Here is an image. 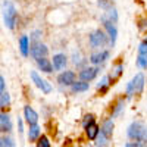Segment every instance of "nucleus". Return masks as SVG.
Returning a JSON list of instances; mask_svg holds the SVG:
<instances>
[{
    "instance_id": "f257e3e1",
    "label": "nucleus",
    "mask_w": 147,
    "mask_h": 147,
    "mask_svg": "<svg viewBox=\"0 0 147 147\" xmlns=\"http://www.w3.org/2000/svg\"><path fill=\"white\" fill-rule=\"evenodd\" d=\"M16 19H18V12L15 9V6L12 5L9 0H5L3 2V21L5 25L9 30H13L16 25Z\"/></svg>"
},
{
    "instance_id": "f03ea898",
    "label": "nucleus",
    "mask_w": 147,
    "mask_h": 147,
    "mask_svg": "<svg viewBox=\"0 0 147 147\" xmlns=\"http://www.w3.org/2000/svg\"><path fill=\"white\" fill-rule=\"evenodd\" d=\"M128 137L129 140H134V141H147V128L144 127L143 122H132V124L128 127Z\"/></svg>"
},
{
    "instance_id": "7ed1b4c3",
    "label": "nucleus",
    "mask_w": 147,
    "mask_h": 147,
    "mask_svg": "<svg viewBox=\"0 0 147 147\" xmlns=\"http://www.w3.org/2000/svg\"><path fill=\"white\" fill-rule=\"evenodd\" d=\"M144 84H146V78L141 72H138L128 84H127V97H132L134 94H141L144 90Z\"/></svg>"
},
{
    "instance_id": "20e7f679",
    "label": "nucleus",
    "mask_w": 147,
    "mask_h": 147,
    "mask_svg": "<svg viewBox=\"0 0 147 147\" xmlns=\"http://www.w3.org/2000/svg\"><path fill=\"white\" fill-rule=\"evenodd\" d=\"M88 43H90V47L91 49H102L107 43H110V40H109V35L103 30H96V31H93L90 34Z\"/></svg>"
},
{
    "instance_id": "39448f33",
    "label": "nucleus",
    "mask_w": 147,
    "mask_h": 147,
    "mask_svg": "<svg viewBox=\"0 0 147 147\" xmlns=\"http://www.w3.org/2000/svg\"><path fill=\"white\" fill-rule=\"evenodd\" d=\"M100 21H102V24H103L105 30L107 31V35H109L110 44L115 46L116 38H118V30H116V27H115V22H112L110 19H107V16H106V15H102Z\"/></svg>"
},
{
    "instance_id": "423d86ee",
    "label": "nucleus",
    "mask_w": 147,
    "mask_h": 147,
    "mask_svg": "<svg viewBox=\"0 0 147 147\" xmlns=\"http://www.w3.org/2000/svg\"><path fill=\"white\" fill-rule=\"evenodd\" d=\"M31 80H32V82L35 84V87L41 90V93H44V94H50V93H52V85L49 84L44 78H41L35 71L31 72Z\"/></svg>"
},
{
    "instance_id": "0eeeda50",
    "label": "nucleus",
    "mask_w": 147,
    "mask_h": 147,
    "mask_svg": "<svg viewBox=\"0 0 147 147\" xmlns=\"http://www.w3.org/2000/svg\"><path fill=\"white\" fill-rule=\"evenodd\" d=\"M30 55H31L35 60L40 59V57H47V55H49V47H47L46 44H43L41 41L32 43V44H31V52H30Z\"/></svg>"
},
{
    "instance_id": "6e6552de",
    "label": "nucleus",
    "mask_w": 147,
    "mask_h": 147,
    "mask_svg": "<svg viewBox=\"0 0 147 147\" xmlns=\"http://www.w3.org/2000/svg\"><path fill=\"white\" fill-rule=\"evenodd\" d=\"M99 66H85V68H82L81 71H80V78L82 80V81H91V80H94L96 77H97V74H99Z\"/></svg>"
},
{
    "instance_id": "1a4fd4ad",
    "label": "nucleus",
    "mask_w": 147,
    "mask_h": 147,
    "mask_svg": "<svg viewBox=\"0 0 147 147\" xmlns=\"http://www.w3.org/2000/svg\"><path fill=\"white\" fill-rule=\"evenodd\" d=\"M57 82L60 85H65V87H71V85L75 82V72L74 71H63L59 74L57 77Z\"/></svg>"
},
{
    "instance_id": "9d476101",
    "label": "nucleus",
    "mask_w": 147,
    "mask_h": 147,
    "mask_svg": "<svg viewBox=\"0 0 147 147\" xmlns=\"http://www.w3.org/2000/svg\"><path fill=\"white\" fill-rule=\"evenodd\" d=\"M109 56H110L109 50L94 52V53H91V56H90V62H91L94 66H99V65H103V63L106 62V60L109 59Z\"/></svg>"
},
{
    "instance_id": "9b49d317",
    "label": "nucleus",
    "mask_w": 147,
    "mask_h": 147,
    "mask_svg": "<svg viewBox=\"0 0 147 147\" xmlns=\"http://www.w3.org/2000/svg\"><path fill=\"white\" fill-rule=\"evenodd\" d=\"M24 118H25L28 125H35L37 122H38V113H37L31 106L24 107Z\"/></svg>"
},
{
    "instance_id": "f8f14e48",
    "label": "nucleus",
    "mask_w": 147,
    "mask_h": 147,
    "mask_svg": "<svg viewBox=\"0 0 147 147\" xmlns=\"http://www.w3.org/2000/svg\"><path fill=\"white\" fill-rule=\"evenodd\" d=\"M52 63H53L55 71H62V69H65V66L68 63V57L65 56V53H56V55H53Z\"/></svg>"
},
{
    "instance_id": "ddd939ff",
    "label": "nucleus",
    "mask_w": 147,
    "mask_h": 147,
    "mask_svg": "<svg viewBox=\"0 0 147 147\" xmlns=\"http://www.w3.org/2000/svg\"><path fill=\"white\" fill-rule=\"evenodd\" d=\"M35 62H37V66H38V69H40L41 72L52 74L53 69H55V68H53V63H52L47 57H40V59H37Z\"/></svg>"
},
{
    "instance_id": "4468645a",
    "label": "nucleus",
    "mask_w": 147,
    "mask_h": 147,
    "mask_svg": "<svg viewBox=\"0 0 147 147\" xmlns=\"http://www.w3.org/2000/svg\"><path fill=\"white\" fill-rule=\"evenodd\" d=\"M30 41H31V38H28V35H21V38H19V50H21V55L24 57H27L30 55V52H31Z\"/></svg>"
},
{
    "instance_id": "2eb2a0df",
    "label": "nucleus",
    "mask_w": 147,
    "mask_h": 147,
    "mask_svg": "<svg viewBox=\"0 0 147 147\" xmlns=\"http://www.w3.org/2000/svg\"><path fill=\"white\" fill-rule=\"evenodd\" d=\"M0 131L2 132H10L12 131V122H10V116L5 112H2L0 115Z\"/></svg>"
},
{
    "instance_id": "dca6fc26",
    "label": "nucleus",
    "mask_w": 147,
    "mask_h": 147,
    "mask_svg": "<svg viewBox=\"0 0 147 147\" xmlns=\"http://www.w3.org/2000/svg\"><path fill=\"white\" fill-rule=\"evenodd\" d=\"M88 88H90V84L87 81H82V80L75 81V82L71 85V90L74 93H82V91H87Z\"/></svg>"
},
{
    "instance_id": "f3484780",
    "label": "nucleus",
    "mask_w": 147,
    "mask_h": 147,
    "mask_svg": "<svg viewBox=\"0 0 147 147\" xmlns=\"http://www.w3.org/2000/svg\"><path fill=\"white\" fill-rule=\"evenodd\" d=\"M85 134H87V137H88V140H96L97 137H99V134H100V128H99V125L96 124H91L90 127H87L85 128Z\"/></svg>"
},
{
    "instance_id": "a211bd4d",
    "label": "nucleus",
    "mask_w": 147,
    "mask_h": 147,
    "mask_svg": "<svg viewBox=\"0 0 147 147\" xmlns=\"http://www.w3.org/2000/svg\"><path fill=\"white\" fill-rule=\"evenodd\" d=\"M113 127H115V124H113V119H106V121L103 122V125H102L100 131L105 134V136L110 137V136H112V132H113Z\"/></svg>"
},
{
    "instance_id": "6ab92c4d",
    "label": "nucleus",
    "mask_w": 147,
    "mask_h": 147,
    "mask_svg": "<svg viewBox=\"0 0 147 147\" xmlns=\"http://www.w3.org/2000/svg\"><path fill=\"white\" fill-rule=\"evenodd\" d=\"M110 78H109V75H105L100 81H99V84H97V90H99L102 94H105L106 91H107V88L110 87Z\"/></svg>"
},
{
    "instance_id": "aec40b11",
    "label": "nucleus",
    "mask_w": 147,
    "mask_h": 147,
    "mask_svg": "<svg viewBox=\"0 0 147 147\" xmlns=\"http://www.w3.org/2000/svg\"><path fill=\"white\" fill-rule=\"evenodd\" d=\"M40 138V127L38 125H30V129H28V140L30 141H37Z\"/></svg>"
},
{
    "instance_id": "412c9836",
    "label": "nucleus",
    "mask_w": 147,
    "mask_h": 147,
    "mask_svg": "<svg viewBox=\"0 0 147 147\" xmlns=\"http://www.w3.org/2000/svg\"><path fill=\"white\" fill-rule=\"evenodd\" d=\"M122 71H124V65H122V63H118V65H115V66H113V69H112V74L109 75V78H110V82L113 84V80H118V78L122 75Z\"/></svg>"
},
{
    "instance_id": "4be33fe9",
    "label": "nucleus",
    "mask_w": 147,
    "mask_h": 147,
    "mask_svg": "<svg viewBox=\"0 0 147 147\" xmlns=\"http://www.w3.org/2000/svg\"><path fill=\"white\" fill-rule=\"evenodd\" d=\"M96 140H97V141H96V147H107V144H109V137L105 136L102 131H100L99 137H97Z\"/></svg>"
},
{
    "instance_id": "5701e85b",
    "label": "nucleus",
    "mask_w": 147,
    "mask_h": 147,
    "mask_svg": "<svg viewBox=\"0 0 147 147\" xmlns=\"http://www.w3.org/2000/svg\"><path fill=\"white\" fill-rule=\"evenodd\" d=\"M9 103H10V96H9V93H7V91L0 93V107H2V110H3L6 106H9Z\"/></svg>"
},
{
    "instance_id": "b1692460",
    "label": "nucleus",
    "mask_w": 147,
    "mask_h": 147,
    "mask_svg": "<svg viewBox=\"0 0 147 147\" xmlns=\"http://www.w3.org/2000/svg\"><path fill=\"white\" fill-rule=\"evenodd\" d=\"M137 66L141 68V69H147V55L138 53V56H137Z\"/></svg>"
},
{
    "instance_id": "393cba45",
    "label": "nucleus",
    "mask_w": 147,
    "mask_h": 147,
    "mask_svg": "<svg viewBox=\"0 0 147 147\" xmlns=\"http://www.w3.org/2000/svg\"><path fill=\"white\" fill-rule=\"evenodd\" d=\"M94 121H96L94 115H91V113L85 115V116H84V119H82V127H84V129L87 128V127H90L91 124H94Z\"/></svg>"
},
{
    "instance_id": "a878e982",
    "label": "nucleus",
    "mask_w": 147,
    "mask_h": 147,
    "mask_svg": "<svg viewBox=\"0 0 147 147\" xmlns=\"http://www.w3.org/2000/svg\"><path fill=\"white\" fill-rule=\"evenodd\" d=\"M0 147H15V141L10 137H2V140H0Z\"/></svg>"
},
{
    "instance_id": "bb28decb",
    "label": "nucleus",
    "mask_w": 147,
    "mask_h": 147,
    "mask_svg": "<svg viewBox=\"0 0 147 147\" xmlns=\"http://www.w3.org/2000/svg\"><path fill=\"white\" fill-rule=\"evenodd\" d=\"M106 16H107V19H110L112 22H116L118 21V12H116V9H113V7H110L109 10H107V13H106Z\"/></svg>"
},
{
    "instance_id": "cd10ccee",
    "label": "nucleus",
    "mask_w": 147,
    "mask_h": 147,
    "mask_svg": "<svg viewBox=\"0 0 147 147\" xmlns=\"http://www.w3.org/2000/svg\"><path fill=\"white\" fill-rule=\"evenodd\" d=\"M37 147H52V146H50V141H49V138L46 136H41L38 138V141H37Z\"/></svg>"
},
{
    "instance_id": "c85d7f7f",
    "label": "nucleus",
    "mask_w": 147,
    "mask_h": 147,
    "mask_svg": "<svg viewBox=\"0 0 147 147\" xmlns=\"http://www.w3.org/2000/svg\"><path fill=\"white\" fill-rule=\"evenodd\" d=\"M97 5L105 10H109L112 7V0H97Z\"/></svg>"
},
{
    "instance_id": "c756f323",
    "label": "nucleus",
    "mask_w": 147,
    "mask_h": 147,
    "mask_svg": "<svg viewBox=\"0 0 147 147\" xmlns=\"http://www.w3.org/2000/svg\"><path fill=\"white\" fill-rule=\"evenodd\" d=\"M125 147H147V141H128Z\"/></svg>"
},
{
    "instance_id": "7c9ffc66",
    "label": "nucleus",
    "mask_w": 147,
    "mask_h": 147,
    "mask_svg": "<svg viewBox=\"0 0 147 147\" xmlns=\"http://www.w3.org/2000/svg\"><path fill=\"white\" fill-rule=\"evenodd\" d=\"M122 109H124V100H119V102L116 103L115 109H113V112H112V116H118V115L121 113Z\"/></svg>"
},
{
    "instance_id": "2f4dec72",
    "label": "nucleus",
    "mask_w": 147,
    "mask_h": 147,
    "mask_svg": "<svg viewBox=\"0 0 147 147\" xmlns=\"http://www.w3.org/2000/svg\"><path fill=\"white\" fill-rule=\"evenodd\" d=\"M40 37H41V31H34L31 35H30V38H31V41L32 43H38V40H40Z\"/></svg>"
},
{
    "instance_id": "473e14b6",
    "label": "nucleus",
    "mask_w": 147,
    "mask_h": 147,
    "mask_svg": "<svg viewBox=\"0 0 147 147\" xmlns=\"http://www.w3.org/2000/svg\"><path fill=\"white\" fill-rule=\"evenodd\" d=\"M138 53L141 55H147V40H143L138 46Z\"/></svg>"
},
{
    "instance_id": "72a5a7b5",
    "label": "nucleus",
    "mask_w": 147,
    "mask_h": 147,
    "mask_svg": "<svg viewBox=\"0 0 147 147\" xmlns=\"http://www.w3.org/2000/svg\"><path fill=\"white\" fill-rule=\"evenodd\" d=\"M72 62L75 63V65H80L81 63V55H80V52H74L72 53Z\"/></svg>"
},
{
    "instance_id": "f704fd0d",
    "label": "nucleus",
    "mask_w": 147,
    "mask_h": 147,
    "mask_svg": "<svg viewBox=\"0 0 147 147\" xmlns=\"http://www.w3.org/2000/svg\"><path fill=\"white\" fill-rule=\"evenodd\" d=\"M6 91V80L3 75H0V93Z\"/></svg>"
},
{
    "instance_id": "c9c22d12",
    "label": "nucleus",
    "mask_w": 147,
    "mask_h": 147,
    "mask_svg": "<svg viewBox=\"0 0 147 147\" xmlns=\"http://www.w3.org/2000/svg\"><path fill=\"white\" fill-rule=\"evenodd\" d=\"M18 125H19V132H22L24 128H22V121H21V119H18Z\"/></svg>"
},
{
    "instance_id": "e433bc0d",
    "label": "nucleus",
    "mask_w": 147,
    "mask_h": 147,
    "mask_svg": "<svg viewBox=\"0 0 147 147\" xmlns=\"http://www.w3.org/2000/svg\"><path fill=\"white\" fill-rule=\"evenodd\" d=\"M112 2H113V0H112Z\"/></svg>"
}]
</instances>
